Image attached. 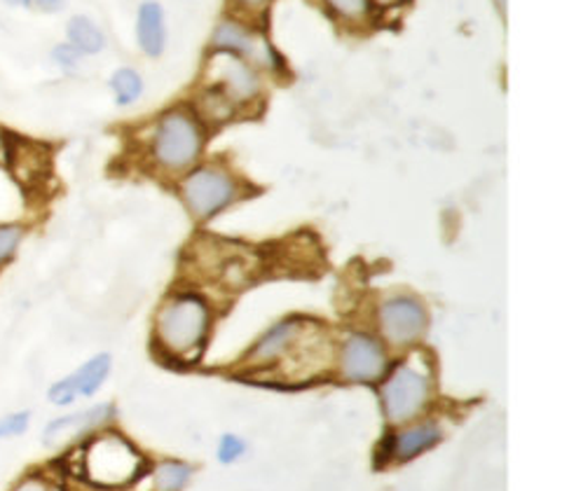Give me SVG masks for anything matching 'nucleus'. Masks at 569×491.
I'll return each instance as SVG.
<instances>
[{"mask_svg":"<svg viewBox=\"0 0 569 491\" xmlns=\"http://www.w3.org/2000/svg\"><path fill=\"white\" fill-rule=\"evenodd\" d=\"M137 40L146 57L158 59L164 50V12L158 3H143L137 17Z\"/></svg>","mask_w":569,"mask_h":491,"instance_id":"2eb2a0df","label":"nucleus"},{"mask_svg":"<svg viewBox=\"0 0 569 491\" xmlns=\"http://www.w3.org/2000/svg\"><path fill=\"white\" fill-rule=\"evenodd\" d=\"M29 237V226L21 220H0V270L14 262Z\"/></svg>","mask_w":569,"mask_h":491,"instance_id":"6ab92c4d","label":"nucleus"},{"mask_svg":"<svg viewBox=\"0 0 569 491\" xmlns=\"http://www.w3.org/2000/svg\"><path fill=\"white\" fill-rule=\"evenodd\" d=\"M340 17L349 19V21H361L368 17L370 3L368 0H326Z\"/></svg>","mask_w":569,"mask_h":491,"instance_id":"a878e982","label":"nucleus"},{"mask_svg":"<svg viewBox=\"0 0 569 491\" xmlns=\"http://www.w3.org/2000/svg\"><path fill=\"white\" fill-rule=\"evenodd\" d=\"M116 417V408L111 403H99L71 414H61L50 419L42 429V442L54 444L59 440H82L108 427V421Z\"/></svg>","mask_w":569,"mask_h":491,"instance_id":"9b49d317","label":"nucleus"},{"mask_svg":"<svg viewBox=\"0 0 569 491\" xmlns=\"http://www.w3.org/2000/svg\"><path fill=\"white\" fill-rule=\"evenodd\" d=\"M66 42L76 48L82 57H97L106 50V36L90 17L76 14L66 24Z\"/></svg>","mask_w":569,"mask_h":491,"instance_id":"f3484780","label":"nucleus"},{"mask_svg":"<svg viewBox=\"0 0 569 491\" xmlns=\"http://www.w3.org/2000/svg\"><path fill=\"white\" fill-rule=\"evenodd\" d=\"M441 440H443V431L436 427L433 421L415 423V427H408L391 438V442H389L391 459H397L399 463L412 461L420 454L429 452L431 448H436Z\"/></svg>","mask_w":569,"mask_h":491,"instance_id":"4468645a","label":"nucleus"},{"mask_svg":"<svg viewBox=\"0 0 569 491\" xmlns=\"http://www.w3.org/2000/svg\"><path fill=\"white\" fill-rule=\"evenodd\" d=\"M82 59L84 57L76 48H71L69 42H59L52 48V61L59 66L63 73H76L80 69Z\"/></svg>","mask_w":569,"mask_h":491,"instance_id":"b1692460","label":"nucleus"},{"mask_svg":"<svg viewBox=\"0 0 569 491\" xmlns=\"http://www.w3.org/2000/svg\"><path fill=\"white\" fill-rule=\"evenodd\" d=\"M71 468L87 484L116 491L141 478L146 459L124 435H120L118 431L101 429L82 438Z\"/></svg>","mask_w":569,"mask_h":491,"instance_id":"f257e3e1","label":"nucleus"},{"mask_svg":"<svg viewBox=\"0 0 569 491\" xmlns=\"http://www.w3.org/2000/svg\"><path fill=\"white\" fill-rule=\"evenodd\" d=\"M302 328H305V323L298 319H287V321L272 325L247 355V365L253 370H262V368H270V365L283 361V355L289 353V349L298 340Z\"/></svg>","mask_w":569,"mask_h":491,"instance_id":"f8f14e48","label":"nucleus"},{"mask_svg":"<svg viewBox=\"0 0 569 491\" xmlns=\"http://www.w3.org/2000/svg\"><path fill=\"white\" fill-rule=\"evenodd\" d=\"M431 395V379L425 368L401 363L382 387L385 412L391 423H406L418 417Z\"/></svg>","mask_w":569,"mask_h":491,"instance_id":"423d86ee","label":"nucleus"},{"mask_svg":"<svg viewBox=\"0 0 569 491\" xmlns=\"http://www.w3.org/2000/svg\"><path fill=\"white\" fill-rule=\"evenodd\" d=\"M218 461H221L223 465H230L234 461L242 459L247 454V442L239 438V435H232V433H226L221 438V442H218Z\"/></svg>","mask_w":569,"mask_h":491,"instance_id":"5701e85b","label":"nucleus"},{"mask_svg":"<svg viewBox=\"0 0 569 491\" xmlns=\"http://www.w3.org/2000/svg\"><path fill=\"white\" fill-rule=\"evenodd\" d=\"M194 260L204 279L228 290L244 288L258 274V258L249 249H244V246L228 241L209 239L197 243Z\"/></svg>","mask_w":569,"mask_h":491,"instance_id":"20e7f679","label":"nucleus"},{"mask_svg":"<svg viewBox=\"0 0 569 491\" xmlns=\"http://www.w3.org/2000/svg\"><path fill=\"white\" fill-rule=\"evenodd\" d=\"M378 321L389 344L406 347L420 340L427 330V309L418 298L397 295L380 304Z\"/></svg>","mask_w":569,"mask_h":491,"instance_id":"0eeeda50","label":"nucleus"},{"mask_svg":"<svg viewBox=\"0 0 569 491\" xmlns=\"http://www.w3.org/2000/svg\"><path fill=\"white\" fill-rule=\"evenodd\" d=\"M181 194L188 211L197 220H207L234 202L239 197V183L228 169L209 164L183 178Z\"/></svg>","mask_w":569,"mask_h":491,"instance_id":"39448f33","label":"nucleus"},{"mask_svg":"<svg viewBox=\"0 0 569 491\" xmlns=\"http://www.w3.org/2000/svg\"><path fill=\"white\" fill-rule=\"evenodd\" d=\"M10 491H66L63 484L48 471H29L21 475Z\"/></svg>","mask_w":569,"mask_h":491,"instance_id":"412c9836","label":"nucleus"},{"mask_svg":"<svg viewBox=\"0 0 569 491\" xmlns=\"http://www.w3.org/2000/svg\"><path fill=\"white\" fill-rule=\"evenodd\" d=\"M204 133L188 110H169L152 129L150 158L164 171L179 173L190 169L200 158Z\"/></svg>","mask_w":569,"mask_h":491,"instance_id":"7ed1b4c3","label":"nucleus"},{"mask_svg":"<svg viewBox=\"0 0 569 491\" xmlns=\"http://www.w3.org/2000/svg\"><path fill=\"white\" fill-rule=\"evenodd\" d=\"M237 3L247 10H262L270 3V0H237Z\"/></svg>","mask_w":569,"mask_h":491,"instance_id":"c85d7f7f","label":"nucleus"},{"mask_svg":"<svg viewBox=\"0 0 569 491\" xmlns=\"http://www.w3.org/2000/svg\"><path fill=\"white\" fill-rule=\"evenodd\" d=\"M6 167L10 169V173L21 186H29V183L36 186L50 171V152L42 143L29 141V139L17 137L14 133Z\"/></svg>","mask_w":569,"mask_h":491,"instance_id":"ddd939ff","label":"nucleus"},{"mask_svg":"<svg viewBox=\"0 0 569 491\" xmlns=\"http://www.w3.org/2000/svg\"><path fill=\"white\" fill-rule=\"evenodd\" d=\"M6 6H10V8H24V10H29V0H3Z\"/></svg>","mask_w":569,"mask_h":491,"instance_id":"c756f323","label":"nucleus"},{"mask_svg":"<svg viewBox=\"0 0 569 491\" xmlns=\"http://www.w3.org/2000/svg\"><path fill=\"white\" fill-rule=\"evenodd\" d=\"M108 84H111L116 106H120V108L137 103L143 94V78L139 76L137 69H129V66H124V69H118L111 76V82H108Z\"/></svg>","mask_w":569,"mask_h":491,"instance_id":"aec40b11","label":"nucleus"},{"mask_svg":"<svg viewBox=\"0 0 569 491\" xmlns=\"http://www.w3.org/2000/svg\"><path fill=\"white\" fill-rule=\"evenodd\" d=\"M31 410H14L0 417V442L21 438L31 427Z\"/></svg>","mask_w":569,"mask_h":491,"instance_id":"4be33fe9","label":"nucleus"},{"mask_svg":"<svg viewBox=\"0 0 569 491\" xmlns=\"http://www.w3.org/2000/svg\"><path fill=\"white\" fill-rule=\"evenodd\" d=\"M213 48L218 52H230L242 59L247 57L253 63L266 66V69H272V71L283 66L281 57L277 54L272 44H268L260 36L249 31L244 24H239V21H223V24L216 29Z\"/></svg>","mask_w":569,"mask_h":491,"instance_id":"9d476101","label":"nucleus"},{"mask_svg":"<svg viewBox=\"0 0 569 491\" xmlns=\"http://www.w3.org/2000/svg\"><path fill=\"white\" fill-rule=\"evenodd\" d=\"M378 6H385V8H389V6H399V3H403V0H376Z\"/></svg>","mask_w":569,"mask_h":491,"instance_id":"2f4dec72","label":"nucleus"},{"mask_svg":"<svg viewBox=\"0 0 569 491\" xmlns=\"http://www.w3.org/2000/svg\"><path fill=\"white\" fill-rule=\"evenodd\" d=\"M111 353H97L92 359H87L76 372H71L69 382L76 389L78 398H94L103 389L108 374H111Z\"/></svg>","mask_w":569,"mask_h":491,"instance_id":"dca6fc26","label":"nucleus"},{"mask_svg":"<svg viewBox=\"0 0 569 491\" xmlns=\"http://www.w3.org/2000/svg\"><path fill=\"white\" fill-rule=\"evenodd\" d=\"M66 8V0H29V10L40 14H57Z\"/></svg>","mask_w":569,"mask_h":491,"instance_id":"bb28decb","label":"nucleus"},{"mask_svg":"<svg viewBox=\"0 0 569 491\" xmlns=\"http://www.w3.org/2000/svg\"><path fill=\"white\" fill-rule=\"evenodd\" d=\"M192 465L186 461H162L152 471L150 491H183L192 480Z\"/></svg>","mask_w":569,"mask_h":491,"instance_id":"a211bd4d","label":"nucleus"},{"mask_svg":"<svg viewBox=\"0 0 569 491\" xmlns=\"http://www.w3.org/2000/svg\"><path fill=\"white\" fill-rule=\"evenodd\" d=\"M495 6H497L501 17H507V0H495Z\"/></svg>","mask_w":569,"mask_h":491,"instance_id":"7c9ffc66","label":"nucleus"},{"mask_svg":"<svg viewBox=\"0 0 569 491\" xmlns=\"http://www.w3.org/2000/svg\"><path fill=\"white\" fill-rule=\"evenodd\" d=\"M340 368L349 382H378L387 372V353L382 344L376 338H370V334H349L342 347Z\"/></svg>","mask_w":569,"mask_h":491,"instance_id":"1a4fd4ad","label":"nucleus"},{"mask_svg":"<svg viewBox=\"0 0 569 491\" xmlns=\"http://www.w3.org/2000/svg\"><path fill=\"white\" fill-rule=\"evenodd\" d=\"M48 400H50V403H52L54 408H69V405L76 403L78 393H76V389L71 387L69 377L57 379V382L48 389Z\"/></svg>","mask_w":569,"mask_h":491,"instance_id":"393cba45","label":"nucleus"},{"mask_svg":"<svg viewBox=\"0 0 569 491\" xmlns=\"http://www.w3.org/2000/svg\"><path fill=\"white\" fill-rule=\"evenodd\" d=\"M211 323V311L204 298L194 293H179L160 309L158 340L160 347L177 359H194L204 347Z\"/></svg>","mask_w":569,"mask_h":491,"instance_id":"f03ea898","label":"nucleus"},{"mask_svg":"<svg viewBox=\"0 0 569 491\" xmlns=\"http://www.w3.org/2000/svg\"><path fill=\"white\" fill-rule=\"evenodd\" d=\"M12 137H14V131H10L8 127L0 124V167L8 164V154H10Z\"/></svg>","mask_w":569,"mask_h":491,"instance_id":"cd10ccee","label":"nucleus"},{"mask_svg":"<svg viewBox=\"0 0 569 491\" xmlns=\"http://www.w3.org/2000/svg\"><path fill=\"white\" fill-rule=\"evenodd\" d=\"M209 73L213 76V89H218L234 106L249 103L260 92V78L251 63L230 52H216Z\"/></svg>","mask_w":569,"mask_h":491,"instance_id":"6e6552de","label":"nucleus"}]
</instances>
